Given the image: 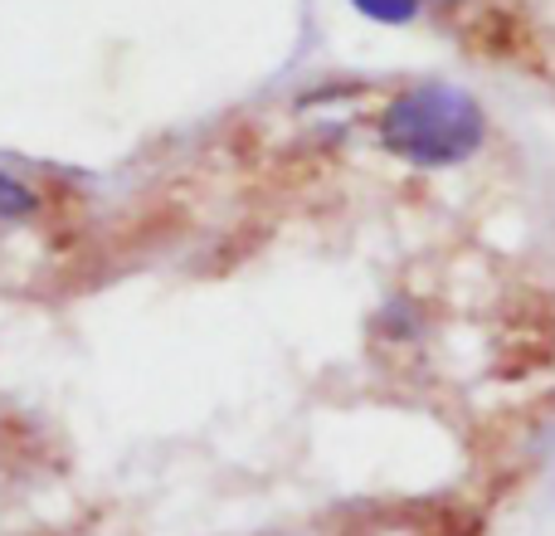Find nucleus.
Segmentation results:
<instances>
[{
	"label": "nucleus",
	"mask_w": 555,
	"mask_h": 536,
	"mask_svg": "<svg viewBox=\"0 0 555 536\" xmlns=\"http://www.w3.org/2000/svg\"><path fill=\"white\" fill-rule=\"evenodd\" d=\"M346 5H351L361 20L385 25V29H410V25H420V20L429 15L424 0H346Z\"/></svg>",
	"instance_id": "nucleus-4"
},
{
	"label": "nucleus",
	"mask_w": 555,
	"mask_h": 536,
	"mask_svg": "<svg viewBox=\"0 0 555 536\" xmlns=\"http://www.w3.org/2000/svg\"><path fill=\"white\" fill-rule=\"evenodd\" d=\"M371 332L375 342L385 346H404V342H420L424 336V312L414 297H385L380 312L371 317Z\"/></svg>",
	"instance_id": "nucleus-3"
},
{
	"label": "nucleus",
	"mask_w": 555,
	"mask_h": 536,
	"mask_svg": "<svg viewBox=\"0 0 555 536\" xmlns=\"http://www.w3.org/2000/svg\"><path fill=\"white\" fill-rule=\"evenodd\" d=\"M375 142L410 171H459L492 142V117L463 84L424 78L380 103Z\"/></svg>",
	"instance_id": "nucleus-1"
},
{
	"label": "nucleus",
	"mask_w": 555,
	"mask_h": 536,
	"mask_svg": "<svg viewBox=\"0 0 555 536\" xmlns=\"http://www.w3.org/2000/svg\"><path fill=\"white\" fill-rule=\"evenodd\" d=\"M49 215V195L15 166H0V230H25Z\"/></svg>",
	"instance_id": "nucleus-2"
},
{
	"label": "nucleus",
	"mask_w": 555,
	"mask_h": 536,
	"mask_svg": "<svg viewBox=\"0 0 555 536\" xmlns=\"http://www.w3.org/2000/svg\"><path fill=\"white\" fill-rule=\"evenodd\" d=\"M424 5H434V10H468L473 0H424Z\"/></svg>",
	"instance_id": "nucleus-5"
}]
</instances>
